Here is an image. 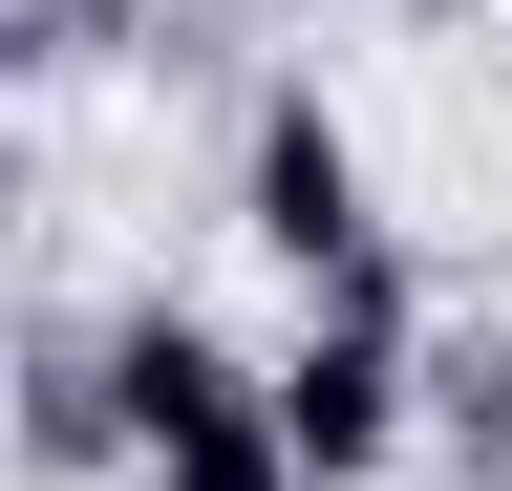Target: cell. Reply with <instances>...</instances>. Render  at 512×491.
Instances as JSON below:
<instances>
[{"label": "cell", "mask_w": 512, "mask_h": 491, "mask_svg": "<svg viewBox=\"0 0 512 491\" xmlns=\"http://www.w3.org/2000/svg\"><path fill=\"white\" fill-rule=\"evenodd\" d=\"M406 385H427V299H406V235H384V257H342L299 299V342L256 363V427H278L299 491H384L406 470Z\"/></svg>", "instance_id": "obj_1"}, {"label": "cell", "mask_w": 512, "mask_h": 491, "mask_svg": "<svg viewBox=\"0 0 512 491\" xmlns=\"http://www.w3.org/2000/svg\"><path fill=\"white\" fill-rule=\"evenodd\" d=\"M235 235H256L299 299L342 278V257H384V171H363V129H342L320 86H256V107H235Z\"/></svg>", "instance_id": "obj_2"}, {"label": "cell", "mask_w": 512, "mask_h": 491, "mask_svg": "<svg viewBox=\"0 0 512 491\" xmlns=\"http://www.w3.org/2000/svg\"><path fill=\"white\" fill-rule=\"evenodd\" d=\"M86 363H107V427H128V449H171V427H214V406H256V363H235V321H192V299H128V321H86Z\"/></svg>", "instance_id": "obj_3"}, {"label": "cell", "mask_w": 512, "mask_h": 491, "mask_svg": "<svg viewBox=\"0 0 512 491\" xmlns=\"http://www.w3.org/2000/svg\"><path fill=\"white\" fill-rule=\"evenodd\" d=\"M0 449H22L43 491H107V470H128V427H107V363H86V342H22V363H0Z\"/></svg>", "instance_id": "obj_4"}, {"label": "cell", "mask_w": 512, "mask_h": 491, "mask_svg": "<svg viewBox=\"0 0 512 491\" xmlns=\"http://www.w3.org/2000/svg\"><path fill=\"white\" fill-rule=\"evenodd\" d=\"M406 449L448 491H512V342H427V385H406Z\"/></svg>", "instance_id": "obj_5"}, {"label": "cell", "mask_w": 512, "mask_h": 491, "mask_svg": "<svg viewBox=\"0 0 512 491\" xmlns=\"http://www.w3.org/2000/svg\"><path fill=\"white\" fill-rule=\"evenodd\" d=\"M128 491H299V470H278L256 406H214V427H171V449H128Z\"/></svg>", "instance_id": "obj_6"}, {"label": "cell", "mask_w": 512, "mask_h": 491, "mask_svg": "<svg viewBox=\"0 0 512 491\" xmlns=\"http://www.w3.org/2000/svg\"><path fill=\"white\" fill-rule=\"evenodd\" d=\"M22 193H43V171H22V129H0V235H22Z\"/></svg>", "instance_id": "obj_7"}, {"label": "cell", "mask_w": 512, "mask_h": 491, "mask_svg": "<svg viewBox=\"0 0 512 491\" xmlns=\"http://www.w3.org/2000/svg\"><path fill=\"white\" fill-rule=\"evenodd\" d=\"M406 22H491V0H406Z\"/></svg>", "instance_id": "obj_8"}, {"label": "cell", "mask_w": 512, "mask_h": 491, "mask_svg": "<svg viewBox=\"0 0 512 491\" xmlns=\"http://www.w3.org/2000/svg\"><path fill=\"white\" fill-rule=\"evenodd\" d=\"M0 363H22V321H0Z\"/></svg>", "instance_id": "obj_9"}]
</instances>
